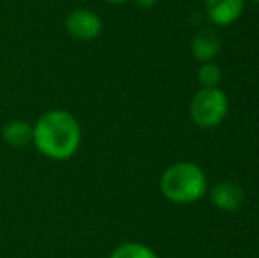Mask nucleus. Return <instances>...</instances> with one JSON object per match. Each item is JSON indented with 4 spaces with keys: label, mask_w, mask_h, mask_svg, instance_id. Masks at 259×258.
I'll use <instances>...</instances> for the list:
<instances>
[{
    "label": "nucleus",
    "mask_w": 259,
    "mask_h": 258,
    "mask_svg": "<svg viewBox=\"0 0 259 258\" xmlns=\"http://www.w3.org/2000/svg\"><path fill=\"white\" fill-rule=\"evenodd\" d=\"M81 126L67 110H48L35 121L32 145L52 161H67L81 147Z\"/></svg>",
    "instance_id": "obj_1"
},
{
    "label": "nucleus",
    "mask_w": 259,
    "mask_h": 258,
    "mask_svg": "<svg viewBox=\"0 0 259 258\" xmlns=\"http://www.w3.org/2000/svg\"><path fill=\"white\" fill-rule=\"evenodd\" d=\"M160 193L171 203H194L206 193V175L198 165L180 161L167 166L160 177Z\"/></svg>",
    "instance_id": "obj_2"
},
{
    "label": "nucleus",
    "mask_w": 259,
    "mask_h": 258,
    "mask_svg": "<svg viewBox=\"0 0 259 258\" xmlns=\"http://www.w3.org/2000/svg\"><path fill=\"white\" fill-rule=\"evenodd\" d=\"M229 110L228 96L219 87H203L191 101L189 114L196 126L203 129L217 128Z\"/></svg>",
    "instance_id": "obj_3"
},
{
    "label": "nucleus",
    "mask_w": 259,
    "mask_h": 258,
    "mask_svg": "<svg viewBox=\"0 0 259 258\" xmlns=\"http://www.w3.org/2000/svg\"><path fill=\"white\" fill-rule=\"evenodd\" d=\"M65 32L76 41H94L101 35L103 32V20L99 14L92 9H85V7H78L67 13L64 21Z\"/></svg>",
    "instance_id": "obj_4"
},
{
    "label": "nucleus",
    "mask_w": 259,
    "mask_h": 258,
    "mask_svg": "<svg viewBox=\"0 0 259 258\" xmlns=\"http://www.w3.org/2000/svg\"><path fill=\"white\" fill-rule=\"evenodd\" d=\"M210 200L219 210L235 212L245 202V191L240 184L231 182V180H222L210 190Z\"/></svg>",
    "instance_id": "obj_5"
},
{
    "label": "nucleus",
    "mask_w": 259,
    "mask_h": 258,
    "mask_svg": "<svg viewBox=\"0 0 259 258\" xmlns=\"http://www.w3.org/2000/svg\"><path fill=\"white\" fill-rule=\"evenodd\" d=\"M245 0H205V9L211 23L228 27L235 23L243 13Z\"/></svg>",
    "instance_id": "obj_6"
},
{
    "label": "nucleus",
    "mask_w": 259,
    "mask_h": 258,
    "mask_svg": "<svg viewBox=\"0 0 259 258\" xmlns=\"http://www.w3.org/2000/svg\"><path fill=\"white\" fill-rule=\"evenodd\" d=\"M191 50L199 62H213L221 52V38L213 28H199L192 38Z\"/></svg>",
    "instance_id": "obj_7"
},
{
    "label": "nucleus",
    "mask_w": 259,
    "mask_h": 258,
    "mask_svg": "<svg viewBox=\"0 0 259 258\" xmlns=\"http://www.w3.org/2000/svg\"><path fill=\"white\" fill-rule=\"evenodd\" d=\"M2 138L9 147L25 149L32 145L34 138V124L23 121V119H11L4 124Z\"/></svg>",
    "instance_id": "obj_8"
},
{
    "label": "nucleus",
    "mask_w": 259,
    "mask_h": 258,
    "mask_svg": "<svg viewBox=\"0 0 259 258\" xmlns=\"http://www.w3.org/2000/svg\"><path fill=\"white\" fill-rule=\"evenodd\" d=\"M109 258H159V255L143 242H122L111 251Z\"/></svg>",
    "instance_id": "obj_9"
},
{
    "label": "nucleus",
    "mask_w": 259,
    "mask_h": 258,
    "mask_svg": "<svg viewBox=\"0 0 259 258\" xmlns=\"http://www.w3.org/2000/svg\"><path fill=\"white\" fill-rule=\"evenodd\" d=\"M198 80L201 87H219L222 80L221 67L213 62H205L198 71Z\"/></svg>",
    "instance_id": "obj_10"
},
{
    "label": "nucleus",
    "mask_w": 259,
    "mask_h": 258,
    "mask_svg": "<svg viewBox=\"0 0 259 258\" xmlns=\"http://www.w3.org/2000/svg\"><path fill=\"white\" fill-rule=\"evenodd\" d=\"M134 4H136L138 7H141V9H150V7H154L159 0H133Z\"/></svg>",
    "instance_id": "obj_11"
},
{
    "label": "nucleus",
    "mask_w": 259,
    "mask_h": 258,
    "mask_svg": "<svg viewBox=\"0 0 259 258\" xmlns=\"http://www.w3.org/2000/svg\"><path fill=\"white\" fill-rule=\"evenodd\" d=\"M109 4H115V6H120V4H125V2H131V0H106Z\"/></svg>",
    "instance_id": "obj_12"
},
{
    "label": "nucleus",
    "mask_w": 259,
    "mask_h": 258,
    "mask_svg": "<svg viewBox=\"0 0 259 258\" xmlns=\"http://www.w3.org/2000/svg\"><path fill=\"white\" fill-rule=\"evenodd\" d=\"M252 2H256V4H259V0H252Z\"/></svg>",
    "instance_id": "obj_13"
}]
</instances>
